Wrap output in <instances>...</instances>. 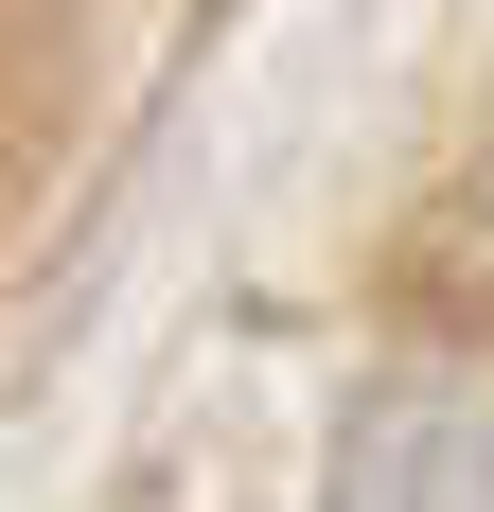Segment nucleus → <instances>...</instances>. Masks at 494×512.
Masks as SVG:
<instances>
[{
    "instance_id": "obj_1",
    "label": "nucleus",
    "mask_w": 494,
    "mask_h": 512,
    "mask_svg": "<svg viewBox=\"0 0 494 512\" xmlns=\"http://www.w3.org/2000/svg\"><path fill=\"white\" fill-rule=\"evenodd\" d=\"M318 512H494V389L406 371L336 424V495Z\"/></svg>"
}]
</instances>
